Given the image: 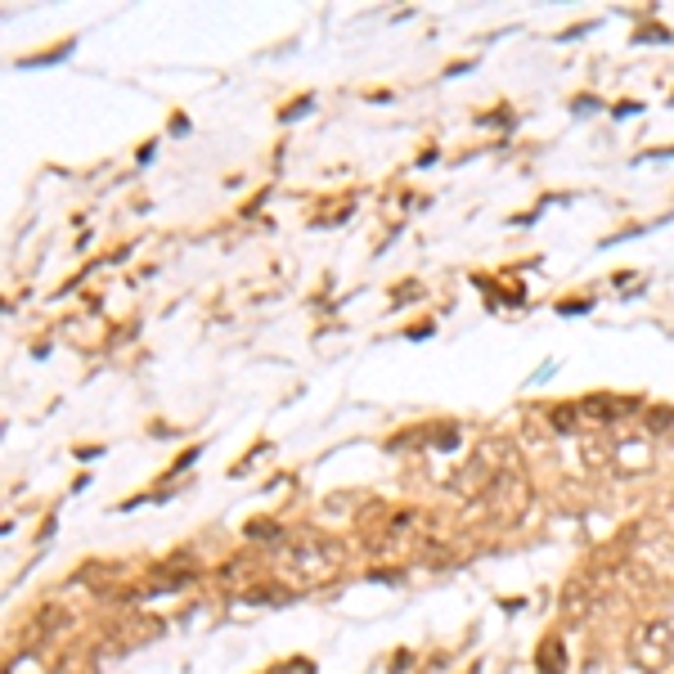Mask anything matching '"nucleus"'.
I'll return each mask as SVG.
<instances>
[{
  "label": "nucleus",
  "instance_id": "f03ea898",
  "mask_svg": "<svg viewBox=\"0 0 674 674\" xmlns=\"http://www.w3.org/2000/svg\"><path fill=\"white\" fill-rule=\"evenodd\" d=\"M567 670V652L558 639H545L539 643V674H562Z\"/></svg>",
  "mask_w": 674,
  "mask_h": 674
},
{
  "label": "nucleus",
  "instance_id": "f257e3e1",
  "mask_svg": "<svg viewBox=\"0 0 674 674\" xmlns=\"http://www.w3.org/2000/svg\"><path fill=\"white\" fill-rule=\"evenodd\" d=\"M630 652H634V661L643 670H661L674 656V625H670V616L665 621H643L634 630V647Z\"/></svg>",
  "mask_w": 674,
  "mask_h": 674
}]
</instances>
